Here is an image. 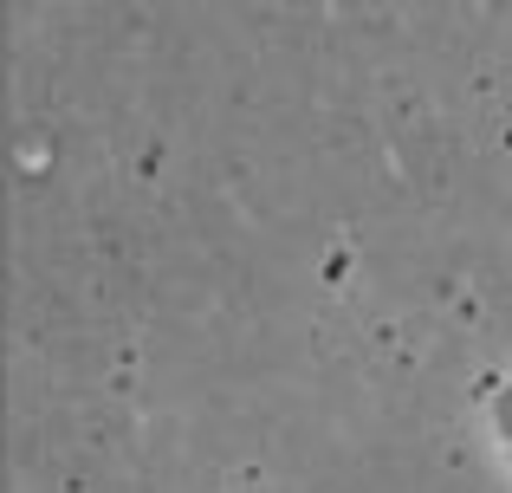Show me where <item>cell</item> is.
Returning a JSON list of instances; mask_svg holds the SVG:
<instances>
[]
</instances>
